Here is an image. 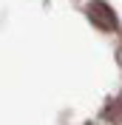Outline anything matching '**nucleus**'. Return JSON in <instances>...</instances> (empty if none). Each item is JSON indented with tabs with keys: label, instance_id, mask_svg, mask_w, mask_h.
Returning a JSON list of instances; mask_svg holds the SVG:
<instances>
[{
	"label": "nucleus",
	"instance_id": "nucleus-1",
	"mask_svg": "<svg viewBox=\"0 0 122 125\" xmlns=\"http://www.w3.org/2000/svg\"><path fill=\"white\" fill-rule=\"evenodd\" d=\"M88 20H91L97 29H102V31L116 29V14L111 11V6H108V3H102V0L88 3Z\"/></svg>",
	"mask_w": 122,
	"mask_h": 125
}]
</instances>
